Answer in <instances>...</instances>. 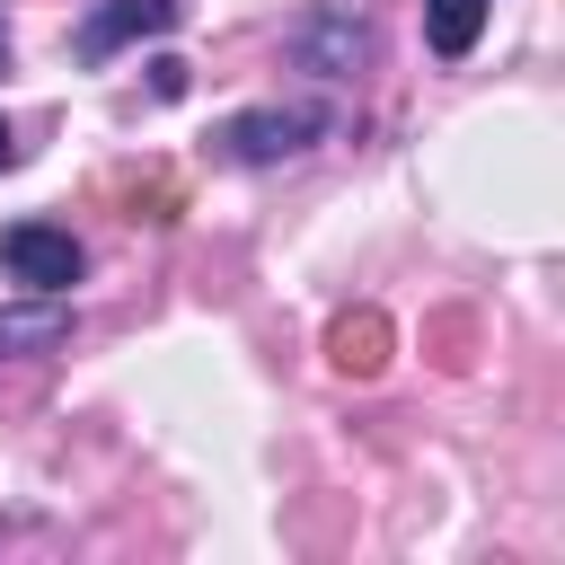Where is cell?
I'll list each match as a JSON object with an SVG mask.
<instances>
[{
  "label": "cell",
  "instance_id": "cell-8",
  "mask_svg": "<svg viewBox=\"0 0 565 565\" xmlns=\"http://www.w3.org/2000/svg\"><path fill=\"white\" fill-rule=\"evenodd\" d=\"M150 88H159V97H185V62L159 53V62H150Z\"/></svg>",
  "mask_w": 565,
  "mask_h": 565
},
{
  "label": "cell",
  "instance_id": "cell-5",
  "mask_svg": "<svg viewBox=\"0 0 565 565\" xmlns=\"http://www.w3.org/2000/svg\"><path fill=\"white\" fill-rule=\"evenodd\" d=\"M53 344H71L62 291H26L18 309H0V353H53Z\"/></svg>",
  "mask_w": 565,
  "mask_h": 565
},
{
  "label": "cell",
  "instance_id": "cell-1",
  "mask_svg": "<svg viewBox=\"0 0 565 565\" xmlns=\"http://www.w3.org/2000/svg\"><path fill=\"white\" fill-rule=\"evenodd\" d=\"M327 106H247V115H230L212 141H221V159H238V168H274V159H300L309 141H327Z\"/></svg>",
  "mask_w": 565,
  "mask_h": 565
},
{
  "label": "cell",
  "instance_id": "cell-6",
  "mask_svg": "<svg viewBox=\"0 0 565 565\" xmlns=\"http://www.w3.org/2000/svg\"><path fill=\"white\" fill-rule=\"evenodd\" d=\"M486 9H494V0H424V44H433L441 62H468L477 35H486Z\"/></svg>",
  "mask_w": 565,
  "mask_h": 565
},
{
  "label": "cell",
  "instance_id": "cell-3",
  "mask_svg": "<svg viewBox=\"0 0 565 565\" xmlns=\"http://www.w3.org/2000/svg\"><path fill=\"white\" fill-rule=\"evenodd\" d=\"M177 18H185V0H97V9L79 18L71 53H79V62H115V53L141 44V35H168Z\"/></svg>",
  "mask_w": 565,
  "mask_h": 565
},
{
  "label": "cell",
  "instance_id": "cell-9",
  "mask_svg": "<svg viewBox=\"0 0 565 565\" xmlns=\"http://www.w3.org/2000/svg\"><path fill=\"white\" fill-rule=\"evenodd\" d=\"M9 159H18V141H9V124H0V168H9Z\"/></svg>",
  "mask_w": 565,
  "mask_h": 565
},
{
  "label": "cell",
  "instance_id": "cell-2",
  "mask_svg": "<svg viewBox=\"0 0 565 565\" xmlns=\"http://www.w3.org/2000/svg\"><path fill=\"white\" fill-rule=\"evenodd\" d=\"M0 274H9L18 291H71V282L88 274V256H79V238L53 230V221H9V230H0Z\"/></svg>",
  "mask_w": 565,
  "mask_h": 565
},
{
  "label": "cell",
  "instance_id": "cell-7",
  "mask_svg": "<svg viewBox=\"0 0 565 565\" xmlns=\"http://www.w3.org/2000/svg\"><path fill=\"white\" fill-rule=\"evenodd\" d=\"M380 362H388V327H380L371 309L344 318V327H335V371H380Z\"/></svg>",
  "mask_w": 565,
  "mask_h": 565
},
{
  "label": "cell",
  "instance_id": "cell-10",
  "mask_svg": "<svg viewBox=\"0 0 565 565\" xmlns=\"http://www.w3.org/2000/svg\"><path fill=\"white\" fill-rule=\"evenodd\" d=\"M0 71H9V26H0Z\"/></svg>",
  "mask_w": 565,
  "mask_h": 565
},
{
  "label": "cell",
  "instance_id": "cell-4",
  "mask_svg": "<svg viewBox=\"0 0 565 565\" xmlns=\"http://www.w3.org/2000/svg\"><path fill=\"white\" fill-rule=\"evenodd\" d=\"M291 62L318 71V79H353V71L371 62V26H362L353 9H318V18L291 26Z\"/></svg>",
  "mask_w": 565,
  "mask_h": 565
}]
</instances>
